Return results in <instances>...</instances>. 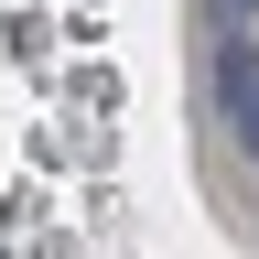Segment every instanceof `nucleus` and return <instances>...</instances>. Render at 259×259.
<instances>
[{
  "label": "nucleus",
  "mask_w": 259,
  "mask_h": 259,
  "mask_svg": "<svg viewBox=\"0 0 259 259\" xmlns=\"http://www.w3.org/2000/svg\"><path fill=\"white\" fill-rule=\"evenodd\" d=\"M216 119H227L238 151H259V54H248V44L216 54Z\"/></svg>",
  "instance_id": "nucleus-1"
},
{
  "label": "nucleus",
  "mask_w": 259,
  "mask_h": 259,
  "mask_svg": "<svg viewBox=\"0 0 259 259\" xmlns=\"http://www.w3.org/2000/svg\"><path fill=\"white\" fill-rule=\"evenodd\" d=\"M248 11H259V0H216V22H248Z\"/></svg>",
  "instance_id": "nucleus-2"
}]
</instances>
